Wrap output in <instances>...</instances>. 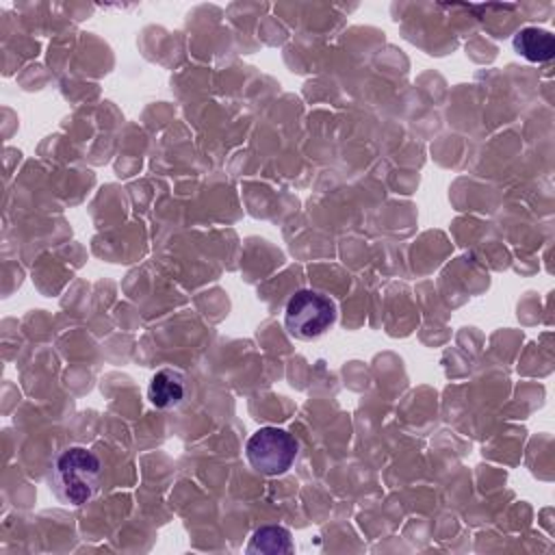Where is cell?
I'll use <instances>...</instances> for the list:
<instances>
[{
    "mask_svg": "<svg viewBox=\"0 0 555 555\" xmlns=\"http://www.w3.org/2000/svg\"><path fill=\"white\" fill-rule=\"evenodd\" d=\"M48 481L61 503L80 507L100 492L104 483V466L95 451L78 444L67 447L54 455Z\"/></svg>",
    "mask_w": 555,
    "mask_h": 555,
    "instance_id": "obj_1",
    "label": "cell"
},
{
    "mask_svg": "<svg viewBox=\"0 0 555 555\" xmlns=\"http://www.w3.org/2000/svg\"><path fill=\"white\" fill-rule=\"evenodd\" d=\"M336 321V306L330 297L317 291H297L284 310L286 330L299 340L323 336Z\"/></svg>",
    "mask_w": 555,
    "mask_h": 555,
    "instance_id": "obj_2",
    "label": "cell"
},
{
    "mask_svg": "<svg viewBox=\"0 0 555 555\" xmlns=\"http://www.w3.org/2000/svg\"><path fill=\"white\" fill-rule=\"evenodd\" d=\"M297 451V440L286 429L271 425L254 431L245 444V455L251 468L269 477L284 475L293 466Z\"/></svg>",
    "mask_w": 555,
    "mask_h": 555,
    "instance_id": "obj_3",
    "label": "cell"
},
{
    "mask_svg": "<svg viewBox=\"0 0 555 555\" xmlns=\"http://www.w3.org/2000/svg\"><path fill=\"white\" fill-rule=\"evenodd\" d=\"M189 384L180 371L160 369L152 375L147 386V399L158 410H171L186 401Z\"/></svg>",
    "mask_w": 555,
    "mask_h": 555,
    "instance_id": "obj_4",
    "label": "cell"
},
{
    "mask_svg": "<svg viewBox=\"0 0 555 555\" xmlns=\"http://www.w3.org/2000/svg\"><path fill=\"white\" fill-rule=\"evenodd\" d=\"M512 46H514L516 54H520L522 59H527L531 63H546V61H551V56L555 52L553 35L548 30L538 28V26L520 28L514 35Z\"/></svg>",
    "mask_w": 555,
    "mask_h": 555,
    "instance_id": "obj_5",
    "label": "cell"
},
{
    "mask_svg": "<svg viewBox=\"0 0 555 555\" xmlns=\"http://www.w3.org/2000/svg\"><path fill=\"white\" fill-rule=\"evenodd\" d=\"M247 553H293V542H291V533L284 527H275V525H267L254 531L249 544H247Z\"/></svg>",
    "mask_w": 555,
    "mask_h": 555,
    "instance_id": "obj_6",
    "label": "cell"
}]
</instances>
